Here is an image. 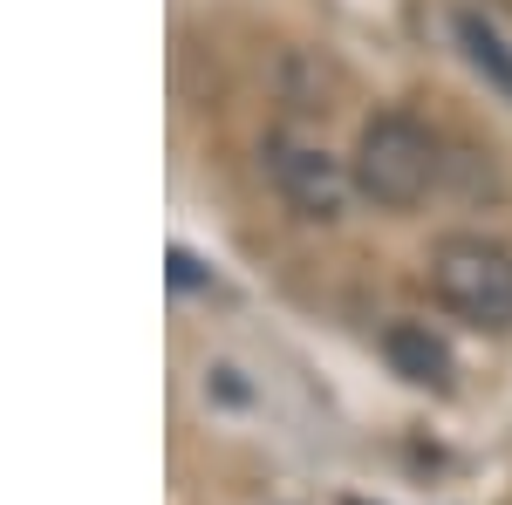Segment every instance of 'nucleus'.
Returning a JSON list of instances; mask_svg holds the SVG:
<instances>
[{"instance_id":"nucleus-8","label":"nucleus","mask_w":512,"mask_h":505,"mask_svg":"<svg viewBox=\"0 0 512 505\" xmlns=\"http://www.w3.org/2000/svg\"><path fill=\"white\" fill-rule=\"evenodd\" d=\"M342 505H369V499H342Z\"/></svg>"},{"instance_id":"nucleus-7","label":"nucleus","mask_w":512,"mask_h":505,"mask_svg":"<svg viewBox=\"0 0 512 505\" xmlns=\"http://www.w3.org/2000/svg\"><path fill=\"white\" fill-rule=\"evenodd\" d=\"M171 280H178V287H212V273L198 267L185 246H171Z\"/></svg>"},{"instance_id":"nucleus-3","label":"nucleus","mask_w":512,"mask_h":505,"mask_svg":"<svg viewBox=\"0 0 512 505\" xmlns=\"http://www.w3.org/2000/svg\"><path fill=\"white\" fill-rule=\"evenodd\" d=\"M267 178H274V192L287 198L301 219H321V226L342 219L349 185H355L328 151H315V144H287V137H267Z\"/></svg>"},{"instance_id":"nucleus-4","label":"nucleus","mask_w":512,"mask_h":505,"mask_svg":"<svg viewBox=\"0 0 512 505\" xmlns=\"http://www.w3.org/2000/svg\"><path fill=\"white\" fill-rule=\"evenodd\" d=\"M383 355H390V369L410 389H431V396L451 389V349H444V335H431V321H390L383 328Z\"/></svg>"},{"instance_id":"nucleus-6","label":"nucleus","mask_w":512,"mask_h":505,"mask_svg":"<svg viewBox=\"0 0 512 505\" xmlns=\"http://www.w3.org/2000/svg\"><path fill=\"white\" fill-rule=\"evenodd\" d=\"M205 396H226V403H246V383H239V369H233V362L205 369Z\"/></svg>"},{"instance_id":"nucleus-5","label":"nucleus","mask_w":512,"mask_h":505,"mask_svg":"<svg viewBox=\"0 0 512 505\" xmlns=\"http://www.w3.org/2000/svg\"><path fill=\"white\" fill-rule=\"evenodd\" d=\"M451 28H458V48H465V62H472V69L492 82L499 96H512V48H506V35H499L485 14H458Z\"/></svg>"},{"instance_id":"nucleus-1","label":"nucleus","mask_w":512,"mask_h":505,"mask_svg":"<svg viewBox=\"0 0 512 505\" xmlns=\"http://www.w3.org/2000/svg\"><path fill=\"white\" fill-rule=\"evenodd\" d=\"M349 178H355V192L369 198V205H383V212H410V205L437 185V137L417 117L383 110V117L362 123L355 157H349Z\"/></svg>"},{"instance_id":"nucleus-2","label":"nucleus","mask_w":512,"mask_h":505,"mask_svg":"<svg viewBox=\"0 0 512 505\" xmlns=\"http://www.w3.org/2000/svg\"><path fill=\"white\" fill-rule=\"evenodd\" d=\"M431 294L465 328L506 335L512 328V253L499 239H478V233L437 239L431 246Z\"/></svg>"}]
</instances>
